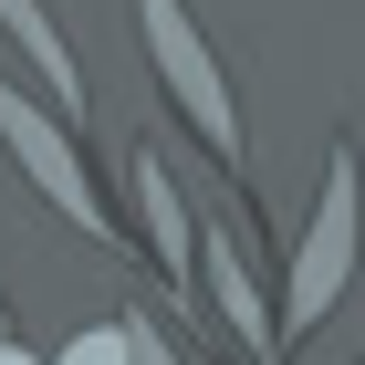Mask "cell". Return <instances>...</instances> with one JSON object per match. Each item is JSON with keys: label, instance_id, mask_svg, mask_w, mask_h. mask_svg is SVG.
<instances>
[{"label": "cell", "instance_id": "6da1fadb", "mask_svg": "<svg viewBox=\"0 0 365 365\" xmlns=\"http://www.w3.org/2000/svg\"><path fill=\"white\" fill-rule=\"evenodd\" d=\"M136 31H146V63H157L168 105L209 136V157H220V168H240V105H230L220 53H209V31L188 21V0H136Z\"/></svg>", "mask_w": 365, "mask_h": 365}, {"label": "cell", "instance_id": "7a4b0ae2", "mask_svg": "<svg viewBox=\"0 0 365 365\" xmlns=\"http://www.w3.org/2000/svg\"><path fill=\"white\" fill-rule=\"evenodd\" d=\"M355 146H334L324 157V198H313V220H303V251H292V292H282V344L313 334L324 313L344 303V282H355Z\"/></svg>", "mask_w": 365, "mask_h": 365}, {"label": "cell", "instance_id": "3957f363", "mask_svg": "<svg viewBox=\"0 0 365 365\" xmlns=\"http://www.w3.org/2000/svg\"><path fill=\"white\" fill-rule=\"evenodd\" d=\"M0 146L21 157V178L42 198H53V220L63 230H84V240H105V188L84 178V157H73V136H63V115H42L11 73H0Z\"/></svg>", "mask_w": 365, "mask_h": 365}, {"label": "cell", "instance_id": "277c9868", "mask_svg": "<svg viewBox=\"0 0 365 365\" xmlns=\"http://www.w3.org/2000/svg\"><path fill=\"white\" fill-rule=\"evenodd\" d=\"M198 272H209V292H220L240 355H251V365H282V334H272V313H261V282H251V261H240V240H230V230H209V240H198Z\"/></svg>", "mask_w": 365, "mask_h": 365}, {"label": "cell", "instance_id": "5b68a950", "mask_svg": "<svg viewBox=\"0 0 365 365\" xmlns=\"http://www.w3.org/2000/svg\"><path fill=\"white\" fill-rule=\"evenodd\" d=\"M0 31L31 53V73L53 84V105H63V115H84V63H73V42H63V21L42 11V0H0Z\"/></svg>", "mask_w": 365, "mask_h": 365}, {"label": "cell", "instance_id": "8992f818", "mask_svg": "<svg viewBox=\"0 0 365 365\" xmlns=\"http://www.w3.org/2000/svg\"><path fill=\"white\" fill-rule=\"evenodd\" d=\"M125 178H136V209H146V240H157V261H168L178 282H188V209H178V178H168V157H157V146H136V157H125Z\"/></svg>", "mask_w": 365, "mask_h": 365}, {"label": "cell", "instance_id": "52a82bcc", "mask_svg": "<svg viewBox=\"0 0 365 365\" xmlns=\"http://www.w3.org/2000/svg\"><path fill=\"white\" fill-rule=\"evenodd\" d=\"M53 365H146V355H136V324H94V334H73Z\"/></svg>", "mask_w": 365, "mask_h": 365}, {"label": "cell", "instance_id": "ba28073f", "mask_svg": "<svg viewBox=\"0 0 365 365\" xmlns=\"http://www.w3.org/2000/svg\"><path fill=\"white\" fill-rule=\"evenodd\" d=\"M0 365H42V355H31V344H11V334H0Z\"/></svg>", "mask_w": 365, "mask_h": 365}]
</instances>
